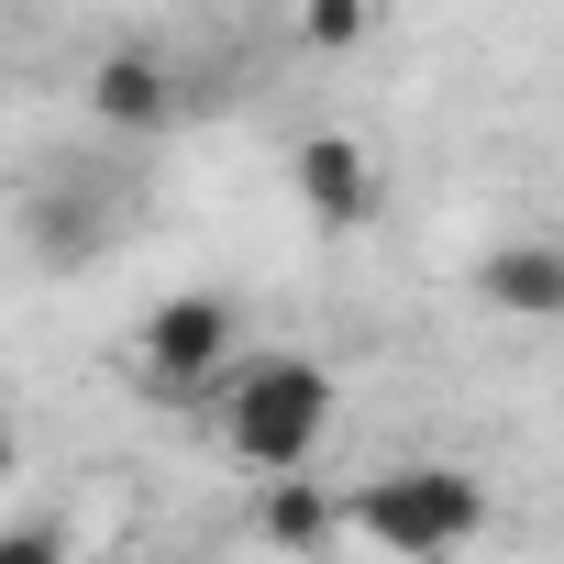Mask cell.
Wrapping results in <instances>:
<instances>
[{
    "mask_svg": "<svg viewBox=\"0 0 564 564\" xmlns=\"http://www.w3.org/2000/svg\"><path fill=\"white\" fill-rule=\"evenodd\" d=\"M221 443H232V465H254V476H311V454L333 443V410H344V388H333V366L322 355H243L232 377H221Z\"/></svg>",
    "mask_w": 564,
    "mask_h": 564,
    "instance_id": "1",
    "label": "cell"
},
{
    "mask_svg": "<svg viewBox=\"0 0 564 564\" xmlns=\"http://www.w3.org/2000/svg\"><path fill=\"white\" fill-rule=\"evenodd\" d=\"M344 520L399 564H443V553H465L487 531V487L465 465H388V476H366L344 498Z\"/></svg>",
    "mask_w": 564,
    "mask_h": 564,
    "instance_id": "2",
    "label": "cell"
},
{
    "mask_svg": "<svg viewBox=\"0 0 564 564\" xmlns=\"http://www.w3.org/2000/svg\"><path fill=\"white\" fill-rule=\"evenodd\" d=\"M232 366H243V311H232L221 289H177V300H155L144 333H133V377H144L155 399H221Z\"/></svg>",
    "mask_w": 564,
    "mask_h": 564,
    "instance_id": "3",
    "label": "cell"
},
{
    "mask_svg": "<svg viewBox=\"0 0 564 564\" xmlns=\"http://www.w3.org/2000/svg\"><path fill=\"white\" fill-rule=\"evenodd\" d=\"M23 243H34V265H45V276H78V265H100V254L122 243V199H111L100 177L56 166V177H34V188H23Z\"/></svg>",
    "mask_w": 564,
    "mask_h": 564,
    "instance_id": "4",
    "label": "cell"
},
{
    "mask_svg": "<svg viewBox=\"0 0 564 564\" xmlns=\"http://www.w3.org/2000/svg\"><path fill=\"white\" fill-rule=\"evenodd\" d=\"M289 177H300V210H311L322 232H366V221L388 210V177H377V155H366L355 133H300Z\"/></svg>",
    "mask_w": 564,
    "mask_h": 564,
    "instance_id": "5",
    "label": "cell"
},
{
    "mask_svg": "<svg viewBox=\"0 0 564 564\" xmlns=\"http://www.w3.org/2000/svg\"><path fill=\"white\" fill-rule=\"evenodd\" d=\"M89 111H100L111 133H155V122H177V67L144 56V45H111V56L89 67Z\"/></svg>",
    "mask_w": 564,
    "mask_h": 564,
    "instance_id": "6",
    "label": "cell"
},
{
    "mask_svg": "<svg viewBox=\"0 0 564 564\" xmlns=\"http://www.w3.org/2000/svg\"><path fill=\"white\" fill-rule=\"evenodd\" d=\"M476 289H487L498 311H520V322H564V254H553L542 232H520V243H498V254L476 265Z\"/></svg>",
    "mask_w": 564,
    "mask_h": 564,
    "instance_id": "7",
    "label": "cell"
},
{
    "mask_svg": "<svg viewBox=\"0 0 564 564\" xmlns=\"http://www.w3.org/2000/svg\"><path fill=\"white\" fill-rule=\"evenodd\" d=\"M333 531H344V498H333V487H311V476H265L254 542H276V553H322Z\"/></svg>",
    "mask_w": 564,
    "mask_h": 564,
    "instance_id": "8",
    "label": "cell"
},
{
    "mask_svg": "<svg viewBox=\"0 0 564 564\" xmlns=\"http://www.w3.org/2000/svg\"><path fill=\"white\" fill-rule=\"evenodd\" d=\"M0 564H78V542H67V520H56V509H34V520L0 531Z\"/></svg>",
    "mask_w": 564,
    "mask_h": 564,
    "instance_id": "9",
    "label": "cell"
},
{
    "mask_svg": "<svg viewBox=\"0 0 564 564\" xmlns=\"http://www.w3.org/2000/svg\"><path fill=\"white\" fill-rule=\"evenodd\" d=\"M300 45L344 56V45H366V12H355V0H311V12H300Z\"/></svg>",
    "mask_w": 564,
    "mask_h": 564,
    "instance_id": "10",
    "label": "cell"
},
{
    "mask_svg": "<svg viewBox=\"0 0 564 564\" xmlns=\"http://www.w3.org/2000/svg\"><path fill=\"white\" fill-rule=\"evenodd\" d=\"M0 476H12V421H0Z\"/></svg>",
    "mask_w": 564,
    "mask_h": 564,
    "instance_id": "11",
    "label": "cell"
}]
</instances>
